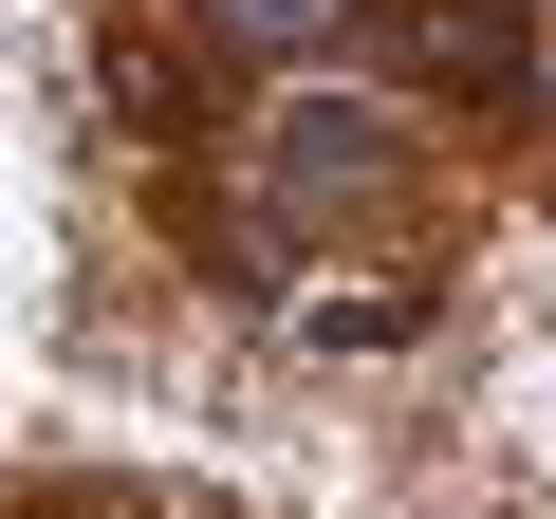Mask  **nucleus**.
I'll return each instance as SVG.
<instances>
[{"instance_id":"nucleus-1","label":"nucleus","mask_w":556,"mask_h":519,"mask_svg":"<svg viewBox=\"0 0 556 519\" xmlns=\"http://www.w3.org/2000/svg\"><path fill=\"white\" fill-rule=\"evenodd\" d=\"M260 167H278V204H298V223H353V204L408 186V130H390L371 93H316V112H278V130H260Z\"/></svg>"},{"instance_id":"nucleus-2","label":"nucleus","mask_w":556,"mask_h":519,"mask_svg":"<svg viewBox=\"0 0 556 519\" xmlns=\"http://www.w3.org/2000/svg\"><path fill=\"white\" fill-rule=\"evenodd\" d=\"M408 75L427 93H519V0H427V20H408Z\"/></svg>"},{"instance_id":"nucleus-3","label":"nucleus","mask_w":556,"mask_h":519,"mask_svg":"<svg viewBox=\"0 0 556 519\" xmlns=\"http://www.w3.org/2000/svg\"><path fill=\"white\" fill-rule=\"evenodd\" d=\"M186 20H204L223 56H278V75H298V56H334V38H353V0H186Z\"/></svg>"}]
</instances>
